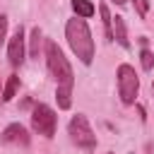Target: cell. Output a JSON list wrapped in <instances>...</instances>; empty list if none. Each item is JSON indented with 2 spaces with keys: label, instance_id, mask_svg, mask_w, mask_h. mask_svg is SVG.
Returning a JSON list of instances; mask_svg holds the SVG:
<instances>
[{
  "label": "cell",
  "instance_id": "1",
  "mask_svg": "<svg viewBox=\"0 0 154 154\" xmlns=\"http://www.w3.org/2000/svg\"><path fill=\"white\" fill-rule=\"evenodd\" d=\"M46 63L48 70L55 79V99H58V108L67 111L72 106V87H75V75L72 67L65 58V53L60 51V46L55 41H46Z\"/></svg>",
  "mask_w": 154,
  "mask_h": 154
},
{
  "label": "cell",
  "instance_id": "2",
  "mask_svg": "<svg viewBox=\"0 0 154 154\" xmlns=\"http://www.w3.org/2000/svg\"><path fill=\"white\" fill-rule=\"evenodd\" d=\"M65 38H67L72 53L79 58V63H82V65H91L96 48H94L91 29H89V24H87L84 17H72V19H67V24H65Z\"/></svg>",
  "mask_w": 154,
  "mask_h": 154
},
{
  "label": "cell",
  "instance_id": "3",
  "mask_svg": "<svg viewBox=\"0 0 154 154\" xmlns=\"http://www.w3.org/2000/svg\"><path fill=\"white\" fill-rule=\"evenodd\" d=\"M116 77H118V94H120V101H123L125 106H132L135 99H137V91H140V77H137L135 67L128 65V63H123V65H118Z\"/></svg>",
  "mask_w": 154,
  "mask_h": 154
},
{
  "label": "cell",
  "instance_id": "4",
  "mask_svg": "<svg viewBox=\"0 0 154 154\" xmlns=\"http://www.w3.org/2000/svg\"><path fill=\"white\" fill-rule=\"evenodd\" d=\"M67 132H70V140L77 147H82V149H94L96 147V135H94V130H91V125H89L84 113L72 116V120L67 125Z\"/></svg>",
  "mask_w": 154,
  "mask_h": 154
},
{
  "label": "cell",
  "instance_id": "5",
  "mask_svg": "<svg viewBox=\"0 0 154 154\" xmlns=\"http://www.w3.org/2000/svg\"><path fill=\"white\" fill-rule=\"evenodd\" d=\"M55 125H58V116L51 106L46 103H34L31 108V128L34 132L43 135V137H53L55 135Z\"/></svg>",
  "mask_w": 154,
  "mask_h": 154
},
{
  "label": "cell",
  "instance_id": "6",
  "mask_svg": "<svg viewBox=\"0 0 154 154\" xmlns=\"http://www.w3.org/2000/svg\"><path fill=\"white\" fill-rule=\"evenodd\" d=\"M24 43H26L24 29L17 26L14 34H12V38H10V43H7V60H10L12 67H19V65L24 63Z\"/></svg>",
  "mask_w": 154,
  "mask_h": 154
},
{
  "label": "cell",
  "instance_id": "7",
  "mask_svg": "<svg viewBox=\"0 0 154 154\" xmlns=\"http://www.w3.org/2000/svg\"><path fill=\"white\" fill-rule=\"evenodd\" d=\"M0 142H2V144H22V147H26V144H29L26 128L19 125V123L7 125V128L2 130V135H0Z\"/></svg>",
  "mask_w": 154,
  "mask_h": 154
},
{
  "label": "cell",
  "instance_id": "8",
  "mask_svg": "<svg viewBox=\"0 0 154 154\" xmlns=\"http://www.w3.org/2000/svg\"><path fill=\"white\" fill-rule=\"evenodd\" d=\"M113 41H118L123 48H130V38H128V31H125V22L123 17H113Z\"/></svg>",
  "mask_w": 154,
  "mask_h": 154
},
{
  "label": "cell",
  "instance_id": "9",
  "mask_svg": "<svg viewBox=\"0 0 154 154\" xmlns=\"http://www.w3.org/2000/svg\"><path fill=\"white\" fill-rule=\"evenodd\" d=\"M99 14H101V22H103V34H106V38L113 41V17H111L108 7H106V5H99Z\"/></svg>",
  "mask_w": 154,
  "mask_h": 154
},
{
  "label": "cell",
  "instance_id": "10",
  "mask_svg": "<svg viewBox=\"0 0 154 154\" xmlns=\"http://www.w3.org/2000/svg\"><path fill=\"white\" fill-rule=\"evenodd\" d=\"M17 89H19V77L17 75H10L7 82H5V89H2V101H12L14 94H17Z\"/></svg>",
  "mask_w": 154,
  "mask_h": 154
},
{
  "label": "cell",
  "instance_id": "11",
  "mask_svg": "<svg viewBox=\"0 0 154 154\" xmlns=\"http://www.w3.org/2000/svg\"><path fill=\"white\" fill-rule=\"evenodd\" d=\"M72 10H75L77 17H84V19L94 14V5L89 0H72Z\"/></svg>",
  "mask_w": 154,
  "mask_h": 154
},
{
  "label": "cell",
  "instance_id": "12",
  "mask_svg": "<svg viewBox=\"0 0 154 154\" xmlns=\"http://www.w3.org/2000/svg\"><path fill=\"white\" fill-rule=\"evenodd\" d=\"M41 38H43L41 29H38V26H34V29H31V38H29V53H31V58H38V51H41Z\"/></svg>",
  "mask_w": 154,
  "mask_h": 154
},
{
  "label": "cell",
  "instance_id": "13",
  "mask_svg": "<svg viewBox=\"0 0 154 154\" xmlns=\"http://www.w3.org/2000/svg\"><path fill=\"white\" fill-rule=\"evenodd\" d=\"M140 60H142V67H144V70H152V67H154V53H152L149 48H142Z\"/></svg>",
  "mask_w": 154,
  "mask_h": 154
},
{
  "label": "cell",
  "instance_id": "14",
  "mask_svg": "<svg viewBox=\"0 0 154 154\" xmlns=\"http://www.w3.org/2000/svg\"><path fill=\"white\" fill-rule=\"evenodd\" d=\"M132 2H135V10H137V14L144 19V17H147V10H149V2H147V0H132Z\"/></svg>",
  "mask_w": 154,
  "mask_h": 154
},
{
  "label": "cell",
  "instance_id": "15",
  "mask_svg": "<svg viewBox=\"0 0 154 154\" xmlns=\"http://www.w3.org/2000/svg\"><path fill=\"white\" fill-rule=\"evenodd\" d=\"M5 36H7V17H5V14H0V46H2Z\"/></svg>",
  "mask_w": 154,
  "mask_h": 154
},
{
  "label": "cell",
  "instance_id": "16",
  "mask_svg": "<svg viewBox=\"0 0 154 154\" xmlns=\"http://www.w3.org/2000/svg\"><path fill=\"white\" fill-rule=\"evenodd\" d=\"M113 2H116V5H125V0H113Z\"/></svg>",
  "mask_w": 154,
  "mask_h": 154
},
{
  "label": "cell",
  "instance_id": "17",
  "mask_svg": "<svg viewBox=\"0 0 154 154\" xmlns=\"http://www.w3.org/2000/svg\"><path fill=\"white\" fill-rule=\"evenodd\" d=\"M152 94H154V82H152Z\"/></svg>",
  "mask_w": 154,
  "mask_h": 154
},
{
  "label": "cell",
  "instance_id": "18",
  "mask_svg": "<svg viewBox=\"0 0 154 154\" xmlns=\"http://www.w3.org/2000/svg\"><path fill=\"white\" fill-rule=\"evenodd\" d=\"M0 96H2V89H0Z\"/></svg>",
  "mask_w": 154,
  "mask_h": 154
}]
</instances>
